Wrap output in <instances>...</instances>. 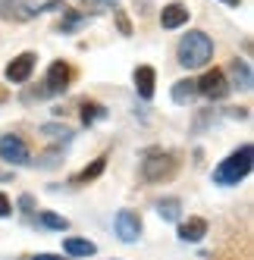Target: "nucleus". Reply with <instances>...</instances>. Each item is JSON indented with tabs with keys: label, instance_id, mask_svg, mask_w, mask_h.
Segmentation results:
<instances>
[{
	"label": "nucleus",
	"instance_id": "f257e3e1",
	"mask_svg": "<svg viewBox=\"0 0 254 260\" xmlns=\"http://www.w3.org/2000/svg\"><path fill=\"white\" fill-rule=\"evenodd\" d=\"M176 57H179V63H182L185 69H201L213 57V41L204 31H188V35H182V41H179Z\"/></svg>",
	"mask_w": 254,
	"mask_h": 260
},
{
	"label": "nucleus",
	"instance_id": "2eb2a0df",
	"mask_svg": "<svg viewBox=\"0 0 254 260\" xmlns=\"http://www.w3.org/2000/svg\"><path fill=\"white\" fill-rule=\"evenodd\" d=\"M195 94H198V82L195 79H182V82L173 85V101L176 104H188V101H195Z\"/></svg>",
	"mask_w": 254,
	"mask_h": 260
},
{
	"label": "nucleus",
	"instance_id": "6ab92c4d",
	"mask_svg": "<svg viewBox=\"0 0 254 260\" xmlns=\"http://www.w3.org/2000/svg\"><path fill=\"white\" fill-rule=\"evenodd\" d=\"M157 213L167 219V222L179 219V198H167V201H160V204H157Z\"/></svg>",
	"mask_w": 254,
	"mask_h": 260
},
{
	"label": "nucleus",
	"instance_id": "ddd939ff",
	"mask_svg": "<svg viewBox=\"0 0 254 260\" xmlns=\"http://www.w3.org/2000/svg\"><path fill=\"white\" fill-rule=\"evenodd\" d=\"M204 235H207V222L201 216H192L188 222L179 226V238H182V241H201Z\"/></svg>",
	"mask_w": 254,
	"mask_h": 260
},
{
	"label": "nucleus",
	"instance_id": "39448f33",
	"mask_svg": "<svg viewBox=\"0 0 254 260\" xmlns=\"http://www.w3.org/2000/svg\"><path fill=\"white\" fill-rule=\"evenodd\" d=\"M0 160H7L13 166H22L28 163V147L19 135H4L0 138Z\"/></svg>",
	"mask_w": 254,
	"mask_h": 260
},
{
	"label": "nucleus",
	"instance_id": "4468645a",
	"mask_svg": "<svg viewBox=\"0 0 254 260\" xmlns=\"http://www.w3.org/2000/svg\"><path fill=\"white\" fill-rule=\"evenodd\" d=\"M63 251L69 257H91L98 251V245H94V241H88V238H66L63 241Z\"/></svg>",
	"mask_w": 254,
	"mask_h": 260
},
{
	"label": "nucleus",
	"instance_id": "4be33fe9",
	"mask_svg": "<svg viewBox=\"0 0 254 260\" xmlns=\"http://www.w3.org/2000/svg\"><path fill=\"white\" fill-rule=\"evenodd\" d=\"M31 260H63V257H57V254H35Z\"/></svg>",
	"mask_w": 254,
	"mask_h": 260
},
{
	"label": "nucleus",
	"instance_id": "f03ea898",
	"mask_svg": "<svg viewBox=\"0 0 254 260\" xmlns=\"http://www.w3.org/2000/svg\"><path fill=\"white\" fill-rule=\"evenodd\" d=\"M251 157H254L251 144H242L239 151L229 154V157L213 170V182H216V185H239V182L251 173Z\"/></svg>",
	"mask_w": 254,
	"mask_h": 260
},
{
	"label": "nucleus",
	"instance_id": "1a4fd4ad",
	"mask_svg": "<svg viewBox=\"0 0 254 260\" xmlns=\"http://www.w3.org/2000/svg\"><path fill=\"white\" fill-rule=\"evenodd\" d=\"M38 16V7L31 0H0V19H31Z\"/></svg>",
	"mask_w": 254,
	"mask_h": 260
},
{
	"label": "nucleus",
	"instance_id": "412c9836",
	"mask_svg": "<svg viewBox=\"0 0 254 260\" xmlns=\"http://www.w3.org/2000/svg\"><path fill=\"white\" fill-rule=\"evenodd\" d=\"M13 213V204H10V198L7 194H0V219H4V216H10Z\"/></svg>",
	"mask_w": 254,
	"mask_h": 260
},
{
	"label": "nucleus",
	"instance_id": "f8f14e48",
	"mask_svg": "<svg viewBox=\"0 0 254 260\" xmlns=\"http://www.w3.org/2000/svg\"><path fill=\"white\" fill-rule=\"evenodd\" d=\"M185 22H188V7L185 4L163 7V13H160V25L163 28H179V25H185Z\"/></svg>",
	"mask_w": 254,
	"mask_h": 260
},
{
	"label": "nucleus",
	"instance_id": "dca6fc26",
	"mask_svg": "<svg viewBox=\"0 0 254 260\" xmlns=\"http://www.w3.org/2000/svg\"><path fill=\"white\" fill-rule=\"evenodd\" d=\"M104 166H107V157H98L91 166H85V170H82L79 176H72V185H82V182H91V179H98V176L104 173Z\"/></svg>",
	"mask_w": 254,
	"mask_h": 260
},
{
	"label": "nucleus",
	"instance_id": "0eeeda50",
	"mask_svg": "<svg viewBox=\"0 0 254 260\" xmlns=\"http://www.w3.org/2000/svg\"><path fill=\"white\" fill-rule=\"evenodd\" d=\"M35 60H38V57H35V53H19V57H16L10 66H7V79L10 82H16V85H22V82H28L31 79V72H35Z\"/></svg>",
	"mask_w": 254,
	"mask_h": 260
},
{
	"label": "nucleus",
	"instance_id": "aec40b11",
	"mask_svg": "<svg viewBox=\"0 0 254 260\" xmlns=\"http://www.w3.org/2000/svg\"><path fill=\"white\" fill-rule=\"evenodd\" d=\"M85 22H88V16H82V13H76V10H69L66 19L60 22V28H63V31H72V28H82Z\"/></svg>",
	"mask_w": 254,
	"mask_h": 260
},
{
	"label": "nucleus",
	"instance_id": "9d476101",
	"mask_svg": "<svg viewBox=\"0 0 254 260\" xmlns=\"http://www.w3.org/2000/svg\"><path fill=\"white\" fill-rule=\"evenodd\" d=\"M226 82H229V88H242V91H251V69H248V63L245 60H232L229 63V76H226Z\"/></svg>",
	"mask_w": 254,
	"mask_h": 260
},
{
	"label": "nucleus",
	"instance_id": "b1692460",
	"mask_svg": "<svg viewBox=\"0 0 254 260\" xmlns=\"http://www.w3.org/2000/svg\"><path fill=\"white\" fill-rule=\"evenodd\" d=\"M0 101H4V91H0Z\"/></svg>",
	"mask_w": 254,
	"mask_h": 260
},
{
	"label": "nucleus",
	"instance_id": "f3484780",
	"mask_svg": "<svg viewBox=\"0 0 254 260\" xmlns=\"http://www.w3.org/2000/svg\"><path fill=\"white\" fill-rule=\"evenodd\" d=\"M107 116V110L101 107V104H94V101H85L82 104V122L85 125H91V122H98V119H104Z\"/></svg>",
	"mask_w": 254,
	"mask_h": 260
},
{
	"label": "nucleus",
	"instance_id": "20e7f679",
	"mask_svg": "<svg viewBox=\"0 0 254 260\" xmlns=\"http://www.w3.org/2000/svg\"><path fill=\"white\" fill-rule=\"evenodd\" d=\"M229 91L232 88L226 82V72H220V69H210V72H204V76L198 79V94H204L207 101H223Z\"/></svg>",
	"mask_w": 254,
	"mask_h": 260
},
{
	"label": "nucleus",
	"instance_id": "a211bd4d",
	"mask_svg": "<svg viewBox=\"0 0 254 260\" xmlns=\"http://www.w3.org/2000/svg\"><path fill=\"white\" fill-rule=\"evenodd\" d=\"M38 219H41V226L57 229V232H66V229H69V219H66V216H57V213H50V210H44Z\"/></svg>",
	"mask_w": 254,
	"mask_h": 260
},
{
	"label": "nucleus",
	"instance_id": "6e6552de",
	"mask_svg": "<svg viewBox=\"0 0 254 260\" xmlns=\"http://www.w3.org/2000/svg\"><path fill=\"white\" fill-rule=\"evenodd\" d=\"M116 235L122 238V241H138V235H141V219H138V213H132V210H119L116 213Z\"/></svg>",
	"mask_w": 254,
	"mask_h": 260
},
{
	"label": "nucleus",
	"instance_id": "7ed1b4c3",
	"mask_svg": "<svg viewBox=\"0 0 254 260\" xmlns=\"http://www.w3.org/2000/svg\"><path fill=\"white\" fill-rule=\"evenodd\" d=\"M176 166H179V160H176L173 151H160V147H154V151H148L144 160H141V176L148 182H163V179H170L176 173Z\"/></svg>",
	"mask_w": 254,
	"mask_h": 260
},
{
	"label": "nucleus",
	"instance_id": "5701e85b",
	"mask_svg": "<svg viewBox=\"0 0 254 260\" xmlns=\"http://www.w3.org/2000/svg\"><path fill=\"white\" fill-rule=\"evenodd\" d=\"M223 4H229V7H239V4H242V0H223Z\"/></svg>",
	"mask_w": 254,
	"mask_h": 260
},
{
	"label": "nucleus",
	"instance_id": "423d86ee",
	"mask_svg": "<svg viewBox=\"0 0 254 260\" xmlns=\"http://www.w3.org/2000/svg\"><path fill=\"white\" fill-rule=\"evenodd\" d=\"M66 88H69V66L66 63H50L41 94H63Z\"/></svg>",
	"mask_w": 254,
	"mask_h": 260
},
{
	"label": "nucleus",
	"instance_id": "9b49d317",
	"mask_svg": "<svg viewBox=\"0 0 254 260\" xmlns=\"http://www.w3.org/2000/svg\"><path fill=\"white\" fill-rule=\"evenodd\" d=\"M154 85H157V72L151 66H138L135 69V91H138V98L151 101L154 98Z\"/></svg>",
	"mask_w": 254,
	"mask_h": 260
}]
</instances>
